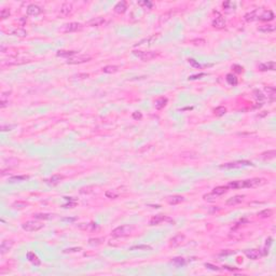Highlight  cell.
I'll list each match as a JSON object with an SVG mask.
<instances>
[{
  "label": "cell",
  "instance_id": "1",
  "mask_svg": "<svg viewBox=\"0 0 276 276\" xmlns=\"http://www.w3.org/2000/svg\"><path fill=\"white\" fill-rule=\"evenodd\" d=\"M265 180L263 178H254V179H247V180H237L232 181L227 185L230 189H243V188H256L259 185H263Z\"/></svg>",
  "mask_w": 276,
  "mask_h": 276
},
{
  "label": "cell",
  "instance_id": "2",
  "mask_svg": "<svg viewBox=\"0 0 276 276\" xmlns=\"http://www.w3.org/2000/svg\"><path fill=\"white\" fill-rule=\"evenodd\" d=\"M135 230V228L129 224H125V226H121V227L115 228L114 230L112 231V236L114 237H124V236H128L129 234H132L133 231Z\"/></svg>",
  "mask_w": 276,
  "mask_h": 276
},
{
  "label": "cell",
  "instance_id": "3",
  "mask_svg": "<svg viewBox=\"0 0 276 276\" xmlns=\"http://www.w3.org/2000/svg\"><path fill=\"white\" fill-rule=\"evenodd\" d=\"M133 54L138 58H140L141 61H144V62L151 61L154 57H157V52H153V51H148V52H146V51H133Z\"/></svg>",
  "mask_w": 276,
  "mask_h": 276
},
{
  "label": "cell",
  "instance_id": "4",
  "mask_svg": "<svg viewBox=\"0 0 276 276\" xmlns=\"http://www.w3.org/2000/svg\"><path fill=\"white\" fill-rule=\"evenodd\" d=\"M245 166H254L250 161H237V162H232V163H227L220 166V168L224 169H232V168H241V167H245Z\"/></svg>",
  "mask_w": 276,
  "mask_h": 276
},
{
  "label": "cell",
  "instance_id": "5",
  "mask_svg": "<svg viewBox=\"0 0 276 276\" xmlns=\"http://www.w3.org/2000/svg\"><path fill=\"white\" fill-rule=\"evenodd\" d=\"M22 228L27 232H35V231H39L40 229H42L43 224L41 222H37V221H27L22 224Z\"/></svg>",
  "mask_w": 276,
  "mask_h": 276
},
{
  "label": "cell",
  "instance_id": "6",
  "mask_svg": "<svg viewBox=\"0 0 276 276\" xmlns=\"http://www.w3.org/2000/svg\"><path fill=\"white\" fill-rule=\"evenodd\" d=\"M92 57L90 55H78V56H72L67 59V64H71V65H76V64H82V63L90 62Z\"/></svg>",
  "mask_w": 276,
  "mask_h": 276
},
{
  "label": "cell",
  "instance_id": "7",
  "mask_svg": "<svg viewBox=\"0 0 276 276\" xmlns=\"http://www.w3.org/2000/svg\"><path fill=\"white\" fill-rule=\"evenodd\" d=\"M82 28V25L80 23H68V24H65L63 26V28L61 29L62 33H74V31H77V30H80Z\"/></svg>",
  "mask_w": 276,
  "mask_h": 276
},
{
  "label": "cell",
  "instance_id": "8",
  "mask_svg": "<svg viewBox=\"0 0 276 276\" xmlns=\"http://www.w3.org/2000/svg\"><path fill=\"white\" fill-rule=\"evenodd\" d=\"M185 236L183 234H178L176 235V236H174L173 239L169 241V245L172 246V247H178V246H180L183 242H185Z\"/></svg>",
  "mask_w": 276,
  "mask_h": 276
},
{
  "label": "cell",
  "instance_id": "9",
  "mask_svg": "<svg viewBox=\"0 0 276 276\" xmlns=\"http://www.w3.org/2000/svg\"><path fill=\"white\" fill-rule=\"evenodd\" d=\"M163 221H172V220L168 217H165V216H162V215H157V216H154V217L150 219L149 224L150 226H157V224H160Z\"/></svg>",
  "mask_w": 276,
  "mask_h": 276
},
{
  "label": "cell",
  "instance_id": "10",
  "mask_svg": "<svg viewBox=\"0 0 276 276\" xmlns=\"http://www.w3.org/2000/svg\"><path fill=\"white\" fill-rule=\"evenodd\" d=\"M42 12V9L37 4H29L27 7V14L31 16H37Z\"/></svg>",
  "mask_w": 276,
  "mask_h": 276
},
{
  "label": "cell",
  "instance_id": "11",
  "mask_svg": "<svg viewBox=\"0 0 276 276\" xmlns=\"http://www.w3.org/2000/svg\"><path fill=\"white\" fill-rule=\"evenodd\" d=\"M72 3H70V2H66V3H64L61 7V11H59V13H61V15L62 16H68L70 13L72 12Z\"/></svg>",
  "mask_w": 276,
  "mask_h": 276
},
{
  "label": "cell",
  "instance_id": "12",
  "mask_svg": "<svg viewBox=\"0 0 276 276\" xmlns=\"http://www.w3.org/2000/svg\"><path fill=\"white\" fill-rule=\"evenodd\" d=\"M245 255L247 256L249 259L251 260H258L262 256L261 251L258 250V249H249V250H246L245 251Z\"/></svg>",
  "mask_w": 276,
  "mask_h": 276
},
{
  "label": "cell",
  "instance_id": "13",
  "mask_svg": "<svg viewBox=\"0 0 276 276\" xmlns=\"http://www.w3.org/2000/svg\"><path fill=\"white\" fill-rule=\"evenodd\" d=\"M13 244H14L13 241H3V242L1 243V246H0V254H1V255L7 254V252L12 248Z\"/></svg>",
  "mask_w": 276,
  "mask_h": 276
},
{
  "label": "cell",
  "instance_id": "14",
  "mask_svg": "<svg viewBox=\"0 0 276 276\" xmlns=\"http://www.w3.org/2000/svg\"><path fill=\"white\" fill-rule=\"evenodd\" d=\"M105 23H106V20H105L104 17L98 16L91 20V21H89L87 25H89V26H92V27H98V26H102V25L105 24Z\"/></svg>",
  "mask_w": 276,
  "mask_h": 276
},
{
  "label": "cell",
  "instance_id": "15",
  "mask_svg": "<svg viewBox=\"0 0 276 276\" xmlns=\"http://www.w3.org/2000/svg\"><path fill=\"white\" fill-rule=\"evenodd\" d=\"M258 20H260V21H272L273 18H274V13L271 11V10H268V11H264L261 15H259V16L257 17Z\"/></svg>",
  "mask_w": 276,
  "mask_h": 276
},
{
  "label": "cell",
  "instance_id": "16",
  "mask_svg": "<svg viewBox=\"0 0 276 276\" xmlns=\"http://www.w3.org/2000/svg\"><path fill=\"white\" fill-rule=\"evenodd\" d=\"M126 9H127V5H126V2L125 1H120V2H118V3L114 5V12L118 13V14H122V13H124L125 11H126Z\"/></svg>",
  "mask_w": 276,
  "mask_h": 276
},
{
  "label": "cell",
  "instance_id": "17",
  "mask_svg": "<svg viewBox=\"0 0 276 276\" xmlns=\"http://www.w3.org/2000/svg\"><path fill=\"white\" fill-rule=\"evenodd\" d=\"M213 26H214L215 28H218V29L224 28V26H226V20H224L222 16L216 17L214 21H213Z\"/></svg>",
  "mask_w": 276,
  "mask_h": 276
},
{
  "label": "cell",
  "instance_id": "18",
  "mask_svg": "<svg viewBox=\"0 0 276 276\" xmlns=\"http://www.w3.org/2000/svg\"><path fill=\"white\" fill-rule=\"evenodd\" d=\"M76 54H77L76 51H65V50H61V51H58L57 53H56V55H57L58 57H65L68 59V58L74 56Z\"/></svg>",
  "mask_w": 276,
  "mask_h": 276
},
{
  "label": "cell",
  "instance_id": "19",
  "mask_svg": "<svg viewBox=\"0 0 276 276\" xmlns=\"http://www.w3.org/2000/svg\"><path fill=\"white\" fill-rule=\"evenodd\" d=\"M244 198H245V195H235V196H233V198H229L227 201V204L228 205H236V204H239V203L243 202Z\"/></svg>",
  "mask_w": 276,
  "mask_h": 276
},
{
  "label": "cell",
  "instance_id": "20",
  "mask_svg": "<svg viewBox=\"0 0 276 276\" xmlns=\"http://www.w3.org/2000/svg\"><path fill=\"white\" fill-rule=\"evenodd\" d=\"M275 62H268V63H263V64H260L259 65V69L261 71H268V70H274L275 69Z\"/></svg>",
  "mask_w": 276,
  "mask_h": 276
},
{
  "label": "cell",
  "instance_id": "21",
  "mask_svg": "<svg viewBox=\"0 0 276 276\" xmlns=\"http://www.w3.org/2000/svg\"><path fill=\"white\" fill-rule=\"evenodd\" d=\"M183 196L181 195H173V196H168L167 198V202L170 204V205H176V204H179V203L183 202Z\"/></svg>",
  "mask_w": 276,
  "mask_h": 276
},
{
  "label": "cell",
  "instance_id": "22",
  "mask_svg": "<svg viewBox=\"0 0 276 276\" xmlns=\"http://www.w3.org/2000/svg\"><path fill=\"white\" fill-rule=\"evenodd\" d=\"M26 256H27V259L33 264H35V265H40V263H41V262H40V259L38 258L37 255H35V252L28 251Z\"/></svg>",
  "mask_w": 276,
  "mask_h": 276
},
{
  "label": "cell",
  "instance_id": "23",
  "mask_svg": "<svg viewBox=\"0 0 276 276\" xmlns=\"http://www.w3.org/2000/svg\"><path fill=\"white\" fill-rule=\"evenodd\" d=\"M276 157V151L275 150H269V151H265V152H263L262 154H261V157L263 159V160H272V159H274V157Z\"/></svg>",
  "mask_w": 276,
  "mask_h": 276
},
{
  "label": "cell",
  "instance_id": "24",
  "mask_svg": "<svg viewBox=\"0 0 276 276\" xmlns=\"http://www.w3.org/2000/svg\"><path fill=\"white\" fill-rule=\"evenodd\" d=\"M258 30L261 33H273L275 30V26L274 25H263V26H260L258 27Z\"/></svg>",
  "mask_w": 276,
  "mask_h": 276
},
{
  "label": "cell",
  "instance_id": "25",
  "mask_svg": "<svg viewBox=\"0 0 276 276\" xmlns=\"http://www.w3.org/2000/svg\"><path fill=\"white\" fill-rule=\"evenodd\" d=\"M10 33L11 35H13V36H16V37H22L24 38L27 36V31L26 30H24V29H21V28H16V29H13V30H11L10 31Z\"/></svg>",
  "mask_w": 276,
  "mask_h": 276
},
{
  "label": "cell",
  "instance_id": "26",
  "mask_svg": "<svg viewBox=\"0 0 276 276\" xmlns=\"http://www.w3.org/2000/svg\"><path fill=\"white\" fill-rule=\"evenodd\" d=\"M228 191V187H224V185H219V187H216L213 190V193L216 194V195H222Z\"/></svg>",
  "mask_w": 276,
  "mask_h": 276
},
{
  "label": "cell",
  "instance_id": "27",
  "mask_svg": "<svg viewBox=\"0 0 276 276\" xmlns=\"http://www.w3.org/2000/svg\"><path fill=\"white\" fill-rule=\"evenodd\" d=\"M166 104H167V98L161 97V98H159V99H157V100H155L154 106H155V108H157V109H162V108H164L165 106H166Z\"/></svg>",
  "mask_w": 276,
  "mask_h": 276
},
{
  "label": "cell",
  "instance_id": "28",
  "mask_svg": "<svg viewBox=\"0 0 276 276\" xmlns=\"http://www.w3.org/2000/svg\"><path fill=\"white\" fill-rule=\"evenodd\" d=\"M62 179H63L62 175H53L48 181H49V183H51V185H57Z\"/></svg>",
  "mask_w": 276,
  "mask_h": 276
},
{
  "label": "cell",
  "instance_id": "29",
  "mask_svg": "<svg viewBox=\"0 0 276 276\" xmlns=\"http://www.w3.org/2000/svg\"><path fill=\"white\" fill-rule=\"evenodd\" d=\"M272 215H273L272 209H263L262 211L258 213V216H259L260 218H269V217H271Z\"/></svg>",
  "mask_w": 276,
  "mask_h": 276
},
{
  "label": "cell",
  "instance_id": "30",
  "mask_svg": "<svg viewBox=\"0 0 276 276\" xmlns=\"http://www.w3.org/2000/svg\"><path fill=\"white\" fill-rule=\"evenodd\" d=\"M28 179V176H14L9 179V182H21L26 181Z\"/></svg>",
  "mask_w": 276,
  "mask_h": 276
},
{
  "label": "cell",
  "instance_id": "31",
  "mask_svg": "<svg viewBox=\"0 0 276 276\" xmlns=\"http://www.w3.org/2000/svg\"><path fill=\"white\" fill-rule=\"evenodd\" d=\"M119 70L118 66H106L103 68V71L105 74H114Z\"/></svg>",
  "mask_w": 276,
  "mask_h": 276
},
{
  "label": "cell",
  "instance_id": "32",
  "mask_svg": "<svg viewBox=\"0 0 276 276\" xmlns=\"http://www.w3.org/2000/svg\"><path fill=\"white\" fill-rule=\"evenodd\" d=\"M96 223H81L79 228L80 229H83V230H94L96 229Z\"/></svg>",
  "mask_w": 276,
  "mask_h": 276
},
{
  "label": "cell",
  "instance_id": "33",
  "mask_svg": "<svg viewBox=\"0 0 276 276\" xmlns=\"http://www.w3.org/2000/svg\"><path fill=\"white\" fill-rule=\"evenodd\" d=\"M227 81L230 85H233V87H235V85L237 84V79H236V77L233 76L232 74H227Z\"/></svg>",
  "mask_w": 276,
  "mask_h": 276
},
{
  "label": "cell",
  "instance_id": "34",
  "mask_svg": "<svg viewBox=\"0 0 276 276\" xmlns=\"http://www.w3.org/2000/svg\"><path fill=\"white\" fill-rule=\"evenodd\" d=\"M131 250H152V247L148 245H137L131 247Z\"/></svg>",
  "mask_w": 276,
  "mask_h": 276
},
{
  "label": "cell",
  "instance_id": "35",
  "mask_svg": "<svg viewBox=\"0 0 276 276\" xmlns=\"http://www.w3.org/2000/svg\"><path fill=\"white\" fill-rule=\"evenodd\" d=\"M257 17H258V15H257V10H255V11H252V12L247 13V14L245 15V20L247 22H251L254 21V20H256Z\"/></svg>",
  "mask_w": 276,
  "mask_h": 276
},
{
  "label": "cell",
  "instance_id": "36",
  "mask_svg": "<svg viewBox=\"0 0 276 276\" xmlns=\"http://www.w3.org/2000/svg\"><path fill=\"white\" fill-rule=\"evenodd\" d=\"M265 91H266V93H268V96L270 97V98H271V100H273V99H274V97H275V94H276L275 87H265Z\"/></svg>",
  "mask_w": 276,
  "mask_h": 276
},
{
  "label": "cell",
  "instance_id": "37",
  "mask_svg": "<svg viewBox=\"0 0 276 276\" xmlns=\"http://www.w3.org/2000/svg\"><path fill=\"white\" fill-rule=\"evenodd\" d=\"M215 114L217 115V117H222V115L226 114V112H227V109L224 107H222V106H220V107H217L216 109L214 110Z\"/></svg>",
  "mask_w": 276,
  "mask_h": 276
},
{
  "label": "cell",
  "instance_id": "38",
  "mask_svg": "<svg viewBox=\"0 0 276 276\" xmlns=\"http://www.w3.org/2000/svg\"><path fill=\"white\" fill-rule=\"evenodd\" d=\"M173 263L176 265V266H182L185 264V260L181 257H177V258H174L173 259Z\"/></svg>",
  "mask_w": 276,
  "mask_h": 276
},
{
  "label": "cell",
  "instance_id": "39",
  "mask_svg": "<svg viewBox=\"0 0 276 276\" xmlns=\"http://www.w3.org/2000/svg\"><path fill=\"white\" fill-rule=\"evenodd\" d=\"M203 198H204L205 201H208V202H214V201H216V200L218 198V195H216V194L214 193L205 194V195L203 196Z\"/></svg>",
  "mask_w": 276,
  "mask_h": 276
},
{
  "label": "cell",
  "instance_id": "40",
  "mask_svg": "<svg viewBox=\"0 0 276 276\" xmlns=\"http://www.w3.org/2000/svg\"><path fill=\"white\" fill-rule=\"evenodd\" d=\"M104 242L103 237H98V239H89V244L90 245H93V246H97V245H100V244Z\"/></svg>",
  "mask_w": 276,
  "mask_h": 276
},
{
  "label": "cell",
  "instance_id": "41",
  "mask_svg": "<svg viewBox=\"0 0 276 276\" xmlns=\"http://www.w3.org/2000/svg\"><path fill=\"white\" fill-rule=\"evenodd\" d=\"M105 195H106L108 198H117L119 196V193L115 192L114 190H108V191H106Z\"/></svg>",
  "mask_w": 276,
  "mask_h": 276
},
{
  "label": "cell",
  "instance_id": "42",
  "mask_svg": "<svg viewBox=\"0 0 276 276\" xmlns=\"http://www.w3.org/2000/svg\"><path fill=\"white\" fill-rule=\"evenodd\" d=\"M10 14H11V12H10L9 9H2L1 12H0V17H1L2 20H5V18H8V17L10 16Z\"/></svg>",
  "mask_w": 276,
  "mask_h": 276
},
{
  "label": "cell",
  "instance_id": "43",
  "mask_svg": "<svg viewBox=\"0 0 276 276\" xmlns=\"http://www.w3.org/2000/svg\"><path fill=\"white\" fill-rule=\"evenodd\" d=\"M35 218H36V219H43V220H48V219L52 218V215H49V214H36V215H35Z\"/></svg>",
  "mask_w": 276,
  "mask_h": 276
},
{
  "label": "cell",
  "instance_id": "44",
  "mask_svg": "<svg viewBox=\"0 0 276 276\" xmlns=\"http://www.w3.org/2000/svg\"><path fill=\"white\" fill-rule=\"evenodd\" d=\"M188 62H189V64L191 65V66L195 67V68H202V65L201 64H198L195 59H193V58H189L188 59Z\"/></svg>",
  "mask_w": 276,
  "mask_h": 276
},
{
  "label": "cell",
  "instance_id": "45",
  "mask_svg": "<svg viewBox=\"0 0 276 276\" xmlns=\"http://www.w3.org/2000/svg\"><path fill=\"white\" fill-rule=\"evenodd\" d=\"M13 206L15 207V208H24V207L27 206V203H24V202H16L13 204Z\"/></svg>",
  "mask_w": 276,
  "mask_h": 276
},
{
  "label": "cell",
  "instance_id": "46",
  "mask_svg": "<svg viewBox=\"0 0 276 276\" xmlns=\"http://www.w3.org/2000/svg\"><path fill=\"white\" fill-rule=\"evenodd\" d=\"M192 43L193 44H195V46H198V44H204L205 43V40L204 39H194V40H192Z\"/></svg>",
  "mask_w": 276,
  "mask_h": 276
},
{
  "label": "cell",
  "instance_id": "47",
  "mask_svg": "<svg viewBox=\"0 0 276 276\" xmlns=\"http://www.w3.org/2000/svg\"><path fill=\"white\" fill-rule=\"evenodd\" d=\"M139 5H144V7H148L149 9L152 8V3L150 1H141V2H138Z\"/></svg>",
  "mask_w": 276,
  "mask_h": 276
},
{
  "label": "cell",
  "instance_id": "48",
  "mask_svg": "<svg viewBox=\"0 0 276 276\" xmlns=\"http://www.w3.org/2000/svg\"><path fill=\"white\" fill-rule=\"evenodd\" d=\"M142 118V114H141V112L139 111H135L134 113H133V119L135 120H140Z\"/></svg>",
  "mask_w": 276,
  "mask_h": 276
},
{
  "label": "cell",
  "instance_id": "49",
  "mask_svg": "<svg viewBox=\"0 0 276 276\" xmlns=\"http://www.w3.org/2000/svg\"><path fill=\"white\" fill-rule=\"evenodd\" d=\"M12 128H13L12 125H2V126H1V131H2V132H7V131H11Z\"/></svg>",
  "mask_w": 276,
  "mask_h": 276
},
{
  "label": "cell",
  "instance_id": "50",
  "mask_svg": "<svg viewBox=\"0 0 276 276\" xmlns=\"http://www.w3.org/2000/svg\"><path fill=\"white\" fill-rule=\"evenodd\" d=\"M233 69L236 71V72H239V74H241L242 71H243V67L239 66V65H233V67H232Z\"/></svg>",
  "mask_w": 276,
  "mask_h": 276
},
{
  "label": "cell",
  "instance_id": "51",
  "mask_svg": "<svg viewBox=\"0 0 276 276\" xmlns=\"http://www.w3.org/2000/svg\"><path fill=\"white\" fill-rule=\"evenodd\" d=\"M223 8L226 9V10H228V9H231L230 7L231 5H234V4L232 3V2H230V1H227V2H223Z\"/></svg>",
  "mask_w": 276,
  "mask_h": 276
},
{
  "label": "cell",
  "instance_id": "52",
  "mask_svg": "<svg viewBox=\"0 0 276 276\" xmlns=\"http://www.w3.org/2000/svg\"><path fill=\"white\" fill-rule=\"evenodd\" d=\"M205 266H206V268L211 269V270H214V271H219L218 266H215V265H213V264H210V263H206L205 264Z\"/></svg>",
  "mask_w": 276,
  "mask_h": 276
},
{
  "label": "cell",
  "instance_id": "53",
  "mask_svg": "<svg viewBox=\"0 0 276 276\" xmlns=\"http://www.w3.org/2000/svg\"><path fill=\"white\" fill-rule=\"evenodd\" d=\"M81 248H70V249H66L64 250V252H76V251H80Z\"/></svg>",
  "mask_w": 276,
  "mask_h": 276
},
{
  "label": "cell",
  "instance_id": "54",
  "mask_svg": "<svg viewBox=\"0 0 276 276\" xmlns=\"http://www.w3.org/2000/svg\"><path fill=\"white\" fill-rule=\"evenodd\" d=\"M8 105H9V99H7V100H1V102H0V107L1 108L7 107Z\"/></svg>",
  "mask_w": 276,
  "mask_h": 276
},
{
  "label": "cell",
  "instance_id": "55",
  "mask_svg": "<svg viewBox=\"0 0 276 276\" xmlns=\"http://www.w3.org/2000/svg\"><path fill=\"white\" fill-rule=\"evenodd\" d=\"M77 78H80V79H85V78H89V74H79L76 76Z\"/></svg>",
  "mask_w": 276,
  "mask_h": 276
},
{
  "label": "cell",
  "instance_id": "56",
  "mask_svg": "<svg viewBox=\"0 0 276 276\" xmlns=\"http://www.w3.org/2000/svg\"><path fill=\"white\" fill-rule=\"evenodd\" d=\"M204 76H205L204 74H196V76H191L189 79L190 80H193V79H198L200 78V77H204Z\"/></svg>",
  "mask_w": 276,
  "mask_h": 276
},
{
  "label": "cell",
  "instance_id": "57",
  "mask_svg": "<svg viewBox=\"0 0 276 276\" xmlns=\"http://www.w3.org/2000/svg\"><path fill=\"white\" fill-rule=\"evenodd\" d=\"M272 241H273L272 237H269V239H266V244H265V246H266V247H270V246L272 245Z\"/></svg>",
  "mask_w": 276,
  "mask_h": 276
},
{
  "label": "cell",
  "instance_id": "58",
  "mask_svg": "<svg viewBox=\"0 0 276 276\" xmlns=\"http://www.w3.org/2000/svg\"><path fill=\"white\" fill-rule=\"evenodd\" d=\"M255 93H256V94H257V95H256V97H257V98H260V99L264 98V96H263V95H262V94H261L260 92H259V93H258V92H255Z\"/></svg>",
  "mask_w": 276,
  "mask_h": 276
}]
</instances>
